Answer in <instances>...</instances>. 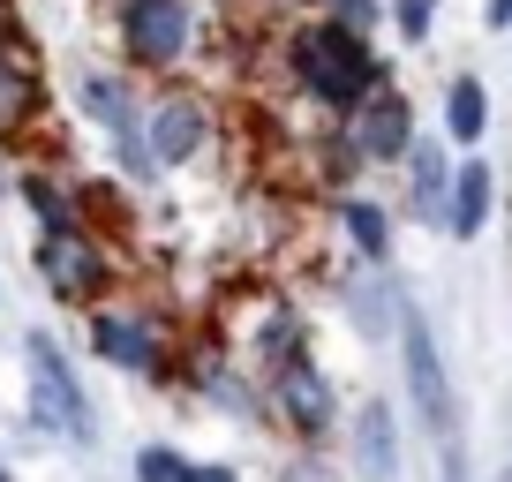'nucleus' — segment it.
Returning a JSON list of instances; mask_svg holds the SVG:
<instances>
[{
    "label": "nucleus",
    "mask_w": 512,
    "mask_h": 482,
    "mask_svg": "<svg viewBox=\"0 0 512 482\" xmlns=\"http://www.w3.org/2000/svg\"><path fill=\"white\" fill-rule=\"evenodd\" d=\"M287 68H294V83L332 113H354L369 91H384L377 46H369L362 31H347V23H332V16L302 23V31L287 38Z\"/></svg>",
    "instance_id": "obj_1"
},
{
    "label": "nucleus",
    "mask_w": 512,
    "mask_h": 482,
    "mask_svg": "<svg viewBox=\"0 0 512 482\" xmlns=\"http://www.w3.org/2000/svg\"><path fill=\"white\" fill-rule=\"evenodd\" d=\"M400 354H407V400H415L422 430L445 445L452 422H460V407H452V377H445V354H437V332L422 309H400Z\"/></svg>",
    "instance_id": "obj_2"
},
{
    "label": "nucleus",
    "mask_w": 512,
    "mask_h": 482,
    "mask_svg": "<svg viewBox=\"0 0 512 482\" xmlns=\"http://www.w3.org/2000/svg\"><path fill=\"white\" fill-rule=\"evenodd\" d=\"M31 422H38V430H53V437H68V445L91 437V407H83L76 370H68L61 347L38 339V332H31Z\"/></svg>",
    "instance_id": "obj_3"
},
{
    "label": "nucleus",
    "mask_w": 512,
    "mask_h": 482,
    "mask_svg": "<svg viewBox=\"0 0 512 482\" xmlns=\"http://www.w3.org/2000/svg\"><path fill=\"white\" fill-rule=\"evenodd\" d=\"M38 279L53 287V302L91 309L106 294V249L83 226H53V234H38Z\"/></svg>",
    "instance_id": "obj_4"
},
{
    "label": "nucleus",
    "mask_w": 512,
    "mask_h": 482,
    "mask_svg": "<svg viewBox=\"0 0 512 482\" xmlns=\"http://www.w3.org/2000/svg\"><path fill=\"white\" fill-rule=\"evenodd\" d=\"M339 136L362 166H400L415 151V113H407L400 91H369L354 113H339Z\"/></svg>",
    "instance_id": "obj_5"
},
{
    "label": "nucleus",
    "mask_w": 512,
    "mask_h": 482,
    "mask_svg": "<svg viewBox=\"0 0 512 482\" xmlns=\"http://www.w3.org/2000/svg\"><path fill=\"white\" fill-rule=\"evenodd\" d=\"M121 53L136 68H174L189 53V0H121Z\"/></svg>",
    "instance_id": "obj_6"
},
{
    "label": "nucleus",
    "mask_w": 512,
    "mask_h": 482,
    "mask_svg": "<svg viewBox=\"0 0 512 482\" xmlns=\"http://www.w3.org/2000/svg\"><path fill=\"white\" fill-rule=\"evenodd\" d=\"M272 407H279V422H287L294 437H309V445L339 422V392H332V377H324L309 354H294V362L272 370Z\"/></svg>",
    "instance_id": "obj_7"
},
{
    "label": "nucleus",
    "mask_w": 512,
    "mask_h": 482,
    "mask_svg": "<svg viewBox=\"0 0 512 482\" xmlns=\"http://www.w3.org/2000/svg\"><path fill=\"white\" fill-rule=\"evenodd\" d=\"M204 136H211V113H204V98H196V91H159L144 106V151H151V166H189L196 151H204Z\"/></svg>",
    "instance_id": "obj_8"
},
{
    "label": "nucleus",
    "mask_w": 512,
    "mask_h": 482,
    "mask_svg": "<svg viewBox=\"0 0 512 482\" xmlns=\"http://www.w3.org/2000/svg\"><path fill=\"white\" fill-rule=\"evenodd\" d=\"M83 113H91L98 129L121 144L128 174H151V151H144V106L128 98V83H121V76H83Z\"/></svg>",
    "instance_id": "obj_9"
},
{
    "label": "nucleus",
    "mask_w": 512,
    "mask_h": 482,
    "mask_svg": "<svg viewBox=\"0 0 512 482\" xmlns=\"http://www.w3.org/2000/svg\"><path fill=\"white\" fill-rule=\"evenodd\" d=\"M91 354L113 370H159V324L144 309H91Z\"/></svg>",
    "instance_id": "obj_10"
},
{
    "label": "nucleus",
    "mask_w": 512,
    "mask_h": 482,
    "mask_svg": "<svg viewBox=\"0 0 512 482\" xmlns=\"http://www.w3.org/2000/svg\"><path fill=\"white\" fill-rule=\"evenodd\" d=\"M38 98H46V76H38V53H31V38L8 23L0 31V136H16L23 121L38 113Z\"/></svg>",
    "instance_id": "obj_11"
},
{
    "label": "nucleus",
    "mask_w": 512,
    "mask_h": 482,
    "mask_svg": "<svg viewBox=\"0 0 512 482\" xmlns=\"http://www.w3.org/2000/svg\"><path fill=\"white\" fill-rule=\"evenodd\" d=\"M490 204H497V174L482 159L452 166V189H445V234L452 241H475L490 226Z\"/></svg>",
    "instance_id": "obj_12"
},
{
    "label": "nucleus",
    "mask_w": 512,
    "mask_h": 482,
    "mask_svg": "<svg viewBox=\"0 0 512 482\" xmlns=\"http://www.w3.org/2000/svg\"><path fill=\"white\" fill-rule=\"evenodd\" d=\"M354 467H362V482H400V422L384 400L354 415Z\"/></svg>",
    "instance_id": "obj_13"
},
{
    "label": "nucleus",
    "mask_w": 512,
    "mask_h": 482,
    "mask_svg": "<svg viewBox=\"0 0 512 482\" xmlns=\"http://www.w3.org/2000/svg\"><path fill=\"white\" fill-rule=\"evenodd\" d=\"M407 174H415V181H407V211H415V219H445V189H452L445 151L415 136V151H407Z\"/></svg>",
    "instance_id": "obj_14"
},
{
    "label": "nucleus",
    "mask_w": 512,
    "mask_h": 482,
    "mask_svg": "<svg viewBox=\"0 0 512 482\" xmlns=\"http://www.w3.org/2000/svg\"><path fill=\"white\" fill-rule=\"evenodd\" d=\"M445 136L452 144H482V136H490V91H482V76L445 83Z\"/></svg>",
    "instance_id": "obj_15"
},
{
    "label": "nucleus",
    "mask_w": 512,
    "mask_h": 482,
    "mask_svg": "<svg viewBox=\"0 0 512 482\" xmlns=\"http://www.w3.org/2000/svg\"><path fill=\"white\" fill-rule=\"evenodd\" d=\"M339 226L354 234V249H362L369 264H384V249H392V219H384L369 196H339Z\"/></svg>",
    "instance_id": "obj_16"
},
{
    "label": "nucleus",
    "mask_w": 512,
    "mask_h": 482,
    "mask_svg": "<svg viewBox=\"0 0 512 482\" xmlns=\"http://www.w3.org/2000/svg\"><path fill=\"white\" fill-rule=\"evenodd\" d=\"M392 302H400V294L384 287V279H347V309H354V324H362L369 339L400 324V309H392Z\"/></svg>",
    "instance_id": "obj_17"
},
{
    "label": "nucleus",
    "mask_w": 512,
    "mask_h": 482,
    "mask_svg": "<svg viewBox=\"0 0 512 482\" xmlns=\"http://www.w3.org/2000/svg\"><path fill=\"white\" fill-rule=\"evenodd\" d=\"M23 204L38 211V226H46V234H53V226H76V204L61 196V181H53V174H23Z\"/></svg>",
    "instance_id": "obj_18"
},
{
    "label": "nucleus",
    "mask_w": 512,
    "mask_h": 482,
    "mask_svg": "<svg viewBox=\"0 0 512 482\" xmlns=\"http://www.w3.org/2000/svg\"><path fill=\"white\" fill-rule=\"evenodd\" d=\"M136 482H189V460L174 445H144L136 452Z\"/></svg>",
    "instance_id": "obj_19"
},
{
    "label": "nucleus",
    "mask_w": 512,
    "mask_h": 482,
    "mask_svg": "<svg viewBox=\"0 0 512 482\" xmlns=\"http://www.w3.org/2000/svg\"><path fill=\"white\" fill-rule=\"evenodd\" d=\"M392 23H400L407 46H422V38H430V23H437V0H392Z\"/></svg>",
    "instance_id": "obj_20"
},
{
    "label": "nucleus",
    "mask_w": 512,
    "mask_h": 482,
    "mask_svg": "<svg viewBox=\"0 0 512 482\" xmlns=\"http://www.w3.org/2000/svg\"><path fill=\"white\" fill-rule=\"evenodd\" d=\"M445 482H467V452L452 445V437H445Z\"/></svg>",
    "instance_id": "obj_21"
},
{
    "label": "nucleus",
    "mask_w": 512,
    "mask_h": 482,
    "mask_svg": "<svg viewBox=\"0 0 512 482\" xmlns=\"http://www.w3.org/2000/svg\"><path fill=\"white\" fill-rule=\"evenodd\" d=\"M482 16H490V31H505V23H512V0H490Z\"/></svg>",
    "instance_id": "obj_22"
},
{
    "label": "nucleus",
    "mask_w": 512,
    "mask_h": 482,
    "mask_svg": "<svg viewBox=\"0 0 512 482\" xmlns=\"http://www.w3.org/2000/svg\"><path fill=\"white\" fill-rule=\"evenodd\" d=\"M189 482H234V467H189Z\"/></svg>",
    "instance_id": "obj_23"
},
{
    "label": "nucleus",
    "mask_w": 512,
    "mask_h": 482,
    "mask_svg": "<svg viewBox=\"0 0 512 482\" xmlns=\"http://www.w3.org/2000/svg\"><path fill=\"white\" fill-rule=\"evenodd\" d=\"M0 31H8V0H0Z\"/></svg>",
    "instance_id": "obj_24"
},
{
    "label": "nucleus",
    "mask_w": 512,
    "mask_h": 482,
    "mask_svg": "<svg viewBox=\"0 0 512 482\" xmlns=\"http://www.w3.org/2000/svg\"><path fill=\"white\" fill-rule=\"evenodd\" d=\"M0 482H8V467H0Z\"/></svg>",
    "instance_id": "obj_25"
}]
</instances>
